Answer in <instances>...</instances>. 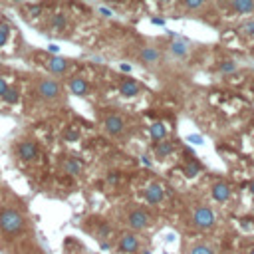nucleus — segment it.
Listing matches in <instances>:
<instances>
[{
  "instance_id": "f257e3e1",
  "label": "nucleus",
  "mask_w": 254,
  "mask_h": 254,
  "mask_svg": "<svg viewBox=\"0 0 254 254\" xmlns=\"http://www.w3.org/2000/svg\"><path fill=\"white\" fill-rule=\"evenodd\" d=\"M24 226H26V218L18 208L8 206L0 212V230L4 234H8V236L20 234L24 230Z\"/></svg>"
},
{
  "instance_id": "f03ea898",
  "label": "nucleus",
  "mask_w": 254,
  "mask_h": 254,
  "mask_svg": "<svg viewBox=\"0 0 254 254\" xmlns=\"http://www.w3.org/2000/svg\"><path fill=\"white\" fill-rule=\"evenodd\" d=\"M123 220H125V226H127L129 230H135V232H141V230L149 228V226L155 222L153 214H151L147 208H143V206H131V208L125 212Z\"/></svg>"
},
{
  "instance_id": "7ed1b4c3",
  "label": "nucleus",
  "mask_w": 254,
  "mask_h": 254,
  "mask_svg": "<svg viewBox=\"0 0 254 254\" xmlns=\"http://www.w3.org/2000/svg\"><path fill=\"white\" fill-rule=\"evenodd\" d=\"M36 91L44 101H56L62 97V85L56 79L50 77H40L36 83Z\"/></svg>"
},
{
  "instance_id": "20e7f679",
  "label": "nucleus",
  "mask_w": 254,
  "mask_h": 254,
  "mask_svg": "<svg viewBox=\"0 0 254 254\" xmlns=\"http://www.w3.org/2000/svg\"><path fill=\"white\" fill-rule=\"evenodd\" d=\"M141 248V238L135 230H125L117 236V250L121 254H135Z\"/></svg>"
},
{
  "instance_id": "39448f33",
  "label": "nucleus",
  "mask_w": 254,
  "mask_h": 254,
  "mask_svg": "<svg viewBox=\"0 0 254 254\" xmlns=\"http://www.w3.org/2000/svg\"><path fill=\"white\" fill-rule=\"evenodd\" d=\"M214 220H216V216H214L212 208L206 206V204L196 206L194 212H192V224H194L196 228H200V230H208V228H212V226H214Z\"/></svg>"
},
{
  "instance_id": "423d86ee",
  "label": "nucleus",
  "mask_w": 254,
  "mask_h": 254,
  "mask_svg": "<svg viewBox=\"0 0 254 254\" xmlns=\"http://www.w3.org/2000/svg\"><path fill=\"white\" fill-rule=\"evenodd\" d=\"M103 131L109 135V137H119L123 131H125V119L119 115V113H109L103 117V123H101Z\"/></svg>"
},
{
  "instance_id": "0eeeda50",
  "label": "nucleus",
  "mask_w": 254,
  "mask_h": 254,
  "mask_svg": "<svg viewBox=\"0 0 254 254\" xmlns=\"http://www.w3.org/2000/svg\"><path fill=\"white\" fill-rule=\"evenodd\" d=\"M16 155H18L20 161L30 163V161L38 159V155H40V147H38V143H36L34 139H24V141L18 143V147H16Z\"/></svg>"
},
{
  "instance_id": "6e6552de",
  "label": "nucleus",
  "mask_w": 254,
  "mask_h": 254,
  "mask_svg": "<svg viewBox=\"0 0 254 254\" xmlns=\"http://www.w3.org/2000/svg\"><path fill=\"white\" fill-rule=\"evenodd\" d=\"M143 198L147 204H161L165 200V187L159 181H151L143 189Z\"/></svg>"
},
{
  "instance_id": "1a4fd4ad",
  "label": "nucleus",
  "mask_w": 254,
  "mask_h": 254,
  "mask_svg": "<svg viewBox=\"0 0 254 254\" xmlns=\"http://www.w3.org/2000/svg\"><path fill=\"white\" fill-rule=\"evenodd\" d=\"M169 52H171V56H173V58L183 60V58H187V56H189V52H190V44H189V40H185V38L177 36V38H173V42L169 44Z\"/></svg>"
},
{
  "instance_id": "9d476101",
  "label": "nucleus",
  "mask_w": 254,
  "mask_h": 254,
  "mask_svg": "<svg viewBox=\"0 0 254 254\" xmlns=\"http://www.w3.org/2000/svg\"><path fill=\"white\" fill-rule=\"evenodd\" d=\"M67 65H69L67 60L62 58V56H58V54H52V56H48V60H46V67H48V71L54 73V75L65 73V71H67Z\"/></svg>"
},
{
  "instance_id": "9b49d317",
  "label": "nucleus",
  "mask_w": 254,
  "mask_h": 254,
  "mask_svg": "<svg viewBox=\"0 0 254 254\" xmlns=\"http://www.w3.org/2000/svg\"><path fill=\"white\" fill-rule=\"evenodd\" d=\"M228 8L232 14L250 16L254 14V0H228Z\"/></svg>"
},
{
  "instance_id": "f8f14e48",
  "label": "nucleus",
  "mask_w": 254,
  "mask_h": 254,
  "mask_svg": "<svg viewBox=\"0 0 254 254\" xmlns=\"http://www.w3.org/2000/svg\"><path fill=\"white\" fill-rule=\"evenodd\" d=\"M210 196L216 200V202H224L230 198V185L226 181H216L212 183L210 187Z\"/></svg>"
},
{
  "instance_id": "ddd939ff",
  "label": "nucleus",
  "mask_w": 254,
  "mask_h": 254,
  "mask_svg": "<svg viewBox=\"0 0 254 254\" xmlns=\"http://www.w3.org/2000/svg\"><path fill=\"white\" fill-rule=\"evenodd\" d=\"M60 169H62V173L67 175V177H77V175H81V171H83L81 163H79L77 159H73V157H64L62 163H60Z\"/></svg>"
},
{
  "instance_id": "4468645a",
  "label": "nucleus",
  "mask_w": 254,
  "mask_h": 254,
  "mask_svg": "<svg viewBox=\"0 0 254 254\" xmlns=\"http://www.w3.org/2000/svg\"><path fill=\"white\" fill-rule=\"evenodd\" d=\"M119 93H121L123 97H137V95L141 93V85H139L135 79H131V77L121 79V83H119Z\"/></svg>"
},
{
  "instance_id": "2eb2a0df",
  "label": "nucleus",
  "mask_w": 254,
  "mask_h": 254,
  "mask_svg": "<svg viewBox=\"0 0 254 254\" xmlns=\"http://www.w3.org/2000/svg\"><path fill=\"white\" fill-rule=\"evenodd\" d=\"M67 87H69V91H71L73 95H77V97H83V95H87V91H89L87 79H83V77H79V75L71 77L69 83H67Z\"/></svg>"
},
{
  "instance_id": "dca6fc26",
  "label": "nucleus",
  "mask_w": 254,
  "mask_h": 254,
  "mask_svg": "<svg viewBox=\"0 0 254 254\" xmlns=\"http://www.w3.org/2000/svg\"><path fill=\"white\" fill-rule=\"evenodd\" d=\"M173 151H175V143H173V141H167V139L157 141V145H155V149H153L155 159H159V161H165L169 155H173Z\"/></svg>"
},
{
  "instance_id": "f3484780",
  "label": "nucleus",
  "mask_w": 254,
  "mask_h": 254,
  "mask_svg": "<svg viewBox=\"0 0 254 254\" xmlns=\"http://www.w3.org/2000/svg\"><path fill=\"white\" fill-rule=\"evenodd\" d=\"M95 238L101 242V244H105L107 246V240L111 238V234H113V228L107 224V222H103V220H95Z\"/></svg>"
},
{
  "instance_id": "a211bd4d",
  "label": "nucleus",
  "mask_w": 254,
  "mask_h": 254,
  "mask_svg": "<svg viewBox=\"0 0 254 254\" xmlns=\"http://www.w3.org/2000/svg\"><path fill=\"white\" fill-rule=\"evenodd\" d=\"M159 60H161V52L157 48L147 46V48L141 50V62L145 65H155V64H159Z\"/></svg>"
},
{
  "instance_id": "6ab92c4d",
  "label": "nucleus",
  "mask_w": 254,
  "mask_h": 254,
  "mask_svg": "<svg viewBox=\"0 0 254 254\" xmlns=\"http://www.w3.org/2000/svg\"><path fill=\"white\" fill-rule=\"evenodd\" d=\"M149 135H151L153 141H161V139H165V137H167V127H165V123L155 121V123L149 127Z\"/></svg>"
},
{
  "instance_id": "aec40b11",
  "label": "nucleus",
  "mask_w": 254,
  "mask_h": 254,
  "mask_svg": "<svg viewBox=\"0 0 254 254\" xmlns=\"http://www.w3.org/2000/svg\"><path fill=\"white\" fill-rule=\"evenodd\" d=\"M238 34L244 36V38H254V18H248L240 24L238 28Z\"/></svg>"
},
{
  "instance_id": "412c9836",
  "label": "nucleus",
  "mask_w": 254,
  "mask_h": 254,
  "mask_svg": "<svg viewBox=\"0 0 254 254\" xmlns=\"http://www.w3.org/2000/svg\"><path fill=\"white\" fill-rule=\"evenodd\" d=\"M189 254H214L212 246L206 244V242H194L190 248H189Z\"/></svg>"
},
{
  "instance_id": "4be33fe9",
  "label": "nucleus",
  "mask_w": 254,
  "mask_h": 254,
  "mask_svg": "<svg viewBox=\"0 0 254 254\" xmlns=\"http://www.w3.org/2000/svg\"><path fill=\"white\" fill-rule=\"evenodd\" d=\"M236 69H238V65H236V62H234V60H222V62L218 64V71H220V73H224V75L234 73Z\"/></svg>"
},
{
  "instance_id": "5701e85b",
  "label": "nucleus",
  "mask_w": 254,
  "mask_h": 254,
  "mask_svg": "<svg viewBox=\"0 0 254 254\" xmlns=\"http://www.w3.org/2000/svg\"><path fill=\"white\" fill-rule=\"evenodd\" d=\"M2 99H4L8 105H14V103H18L20 93H18V89H16V87H10V85H8V89H6V91H4V95H2Z\"/></svg>"
},
{
  "instance_id": "b1692460",
  "label": "nucleus",
  "mask_w": 254,
  "mask_h": 254,
  "mask_svg": "<svg viewBox=\"0 0 254 254\" xmlns=\"http://www.w3.org/2000/svg\"><path fill=\"white\" fill-rule=\"evenodd\" d=\"M204 4H206V0H183L185 10H189V12H196V10H200Z\"/></svg>"
},
{
  "instance_id": "393cba45",
  "label": "nucleus",
  "mask_w": 254,
  "mask_h": 254,
  "mask_svg": "<svg viewBox=\"0 0 254 254\" xmlns=\"http://www.w3.org/2000/svg\"><path fill=\"white\" fill-rule=\"evenodd\" d=\"M183 171H185L187 177H196L198 171H200V165H198V163H189V165H185Z\"/></svg>"
},
{
  "instance_id": "a878e982",
  "label": "nucleus",
  "mask_w": 254,
  "mask_h": 254,
  "mask_svg": "<svg viewBox=\"0 0 254 254\" xmlns=\"http://www.w3.org/2000/svg\"><path fill=\"white\" fill-rule=\"evenodd\" d=\"M8 36H10V28L6 24H0V48L8 42Z\"/></svg>"
},
{
  "instance_id": "bb28decb",
  "label": "nucleus",
  "mask_w": 254,
  "mask_h": 254,
  "mask_svg": "<svg viewBox=\"0 0 254 254\" xmlns=\"http://www.w3.org/2000/svg\"><path fill=\"white\" fill-rule=\"evenodd\" d=\"M65 24H67V20H65L64 16H54V18H52V26L58 28V30H64Z\"/></svg>"
},
{
  "instance_id": "cd10ccee",
  "label": "nucleus",
  "mask_w": 254,
  "mask_h": 254,
  "mask_svg": "<svg viewBox=\"0 0 254 254\" xmlns=\"http://www.w3.org/2000/svg\"><path fill=\"white\" fill-rule=\"evenodd\" d=\"M40 12H42V6H40V4H34V6L28 8V14H30V16H38Z\"/></svg>"
},
{
  "instance_id": "c85d7f7f",
  "label": "nucleus",
  "mask_w": 254,
  "mask_h": 254,
  "mask_svg": "<svg viewBox=\"0 0 254 254\" xmlns=\"http://www.w3.org/2000/svg\"><path fill=\"white\" fill-rule=\"evenodd\" d=\"M6 89H8V81H6V79L0 75V97L4 95V91H6Z\"/></svg>"
},
{
  "instance_id": "c756f323",
  "label": "nucleus",
  "mask_w": 254,
  "mask_h": 254,
  "mask_svg": "<svg viewBox=\"0 0 254 254\" xmlns=\"http://www.w3.org/2000/svg\"><path fill=\"white\" fill-rule=\"evenodd\" d=\"M99 14H101V16H105V18H109V16H113V12H111L109 8H105V6H99Z\"/></svg>"
},
{
  "instance_id": "7c9ffc66",
  "label": "nucleus",
  "mask_w": 254,
  "mask_h": 254,
  "mask_svg": "<svg viewBox=\"0 0 254 254\" xmlns=\"http://www.w3.org/2000/svg\"><path fill=\"white\" fill-rule=\"evenodd\" d=\"M151 22H153L155 26H165V20H163V18H151Z\"/></svg>"
},
{
  "instance_id": "2f4dec72",
  "label": "nucleus",
  "mask_w": 254,
  "mask_h": 254,
  "mask_svg": "<svg viewBox=\"0 0 254 254\" xmlns=\"http://www.w3.org/2000/svg\"><path fill=\"white\" fill-rule=\"evenodd\" d=\"M79 137V133H75V131H67L65 133V139H77Z\"/></svg>"
},
{
  "instance_id": "473e14b6",
  "label": "nucleus",
  "mask_w": 254,
  "mask_h": 254,
  "mask_svg": "<svg viewBox=\"0 0 254 254\" xmlns=\"http://www.w3.org/2000/svg\"><path fill=\"white\" fill-rule=\"evenodd\" d=\"M48 50H50L52 54H58V52H60V48H58L56 44H50V46H48Z\"/></svg>"
},
{
  "instance_id": "72a5a7b5",
  "label": "nucleus",
  "mask_w": 254,
  "mask_h": 254,
  "mask_svg": "<svg viewBox=\"0 0 254 254\" xmlns=\"http://www.w3.org/2000/svg\"><path fill=\"white\" fill-rule=\"evenodd\" d=\"M189 141H194V143H200V141H202V137H198V135H190V137H189Z\"/></svg>"
},
{
  "instance_id": "f704fd0d",
  "label": "nucleus",
  "mask_w": 254,
  "mask_h": 254,
  "mask_svg": "<svg viewBox=\"0 0 254 254\" xmlns=\"http://www.w3.org/2000/svg\"><path fill=\"white\" fill-rule=\"evenodd\" d=\"M121 69H123V71H131V65H129V64H121Z\"/></svg>"
},
{
  "instance_id": "c9c22d12",
  "label": "nucleus",
  "mask_w": 254,
  "mask_h": 254,
  "mask_svg": "<svg viewBox=\"0 0 254 254\" xmlns=\"http://www.w3.org/2000/svg\"><path fill=\"white\" fill-rule=\"evenodd\" d=\"M250 192H252V194H254V181H252V183H250Z\"/></svg>"
},
{
  "instance_id": "e433bc0d",
  "label": "nucleus",
  "mask_w": 254,
  "mask_h": 254,
  "mask_svg": "<svg viewBox=\"0 0 254 254\" xmlns=\"http://www.w3.org/2000/svg\"><path fill=\"white\" fill-rule=\"evenodd\" d=\"M157 2H161V4H169L171 0H157Z\"/></svg>"
},
{
  "instance_id": "4c0bfd02",
  "label": "nucleus",
  "mask_w": 254,
  "mask_h": 254,
  "mask_svg": "<svg viewBox=\"0 0 254 254\" xmlns=\"http://www.w3.org/2000/svg\"><path fill=\"white\" fill-rule=\"evenodd\" d=\"M248 254H254V246H252V248H250V250H248Z\"/></svg>"
},
{
  "instance_id": "58836bf2",
  "label": "nucleus",
  "mask_w": 254,
  "mask_h": 254,
  "mask_svg": "<svg viewBox=\"0 0 254 254\" xmlns=\"http://www.w3.org/2000/svg\"><path fill=\"white\" fill-rule=\"evenodd\" d=\"M10 2H22V0H10Z\"/></svg>"
}]
</instances>
